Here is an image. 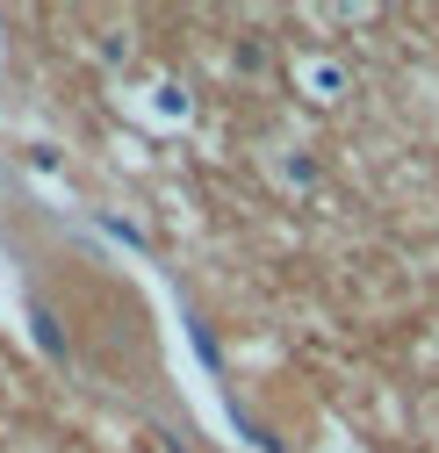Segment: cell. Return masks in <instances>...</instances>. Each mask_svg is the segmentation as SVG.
<instances>
[{
    "label": "cell",
    "mask_w": 439,
    "mask_h": 453,
    "mask_svg": "<svg viewBox=\"0 0 439 453\" xmlns=\"http://www.w3.org/2000/svg\"><path fill=\"white\" fill-rule=\"evenodd\" d=\"M65 317H73V338H80L108 374H123V381L144 374V360H151V324H144V310H137L108 273H101V296H94L87 280L73 273V259H65Z\"/></svg>",
    "instance_id": "6da1fadb"
}]
</instances>
